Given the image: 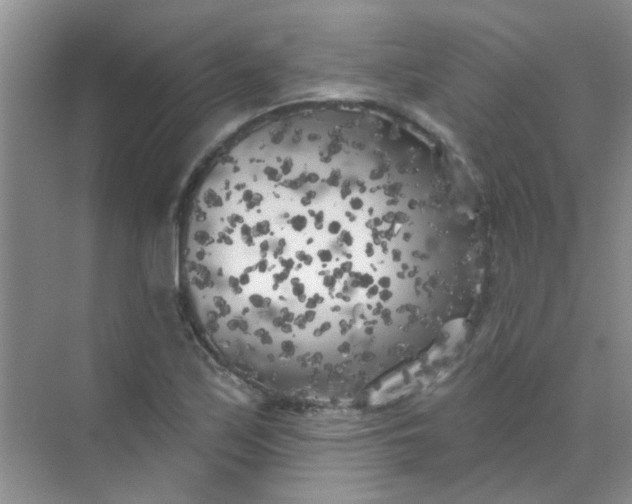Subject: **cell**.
Returning <instances> with one entry per match:
<instances>
[{
    "label": "cell",
    "mask_w": 632,
    "mask_h": 504,
    "mask_svg": "<svg viewBox=\"0 0 632 504\" xmlns=\"http://www.w3.org/2000/svg\"><path fill=\"white\" fill-rule=\"evenodd\" d=\"M182 260L194 290L266 357L354 356L367 314L363 246L324 117L261 125L218 161Z\"/></svg>",
    "instance_id": "6da1fadb"
}]
</instances>
